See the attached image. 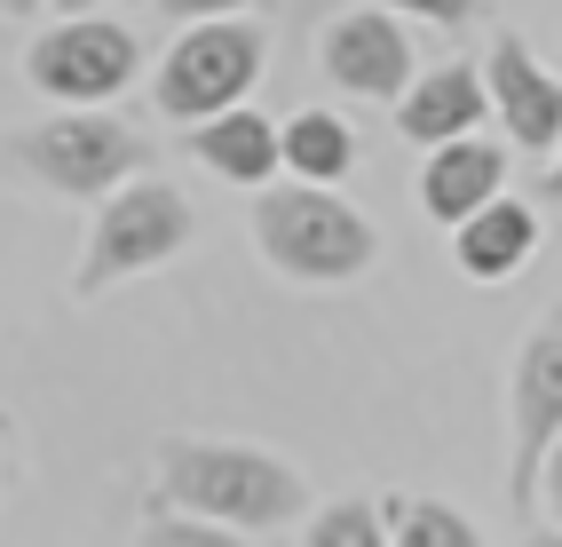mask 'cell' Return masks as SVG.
Segmentation results:
<instances>
[{
    "label": "cell",
    "instance_id": "cell-12",
    "mask_svg": "<svg viewBox=\"0 0 562 547\" xmlns=\"http://www.w3.org/2000/svg\"><path fill=\"white\" fill-rule=\"evenodd\" d=\"M531 246H539V214L522 206V199H492V206H475L468 223L452 231V254H460V270L475 278V286H499V278H515L522 263H531Z\"/></svg>",
    "mask_w": 562,
    "mask_h": 547
},
{
    "label": "cell",
    "instance_id": "cell-10",
    "mask_svg": "<svg viewBox=\"0 0 562 547\" xmlns=\"http://www.w3.org/2000/svg\"><path fill=\"white\" fill-rule=\"evenodd\" d=\"M507 191V152L492 135H452V143H436L428 167H420V206L436 214V223H468L475 206H492Z\"/></svg>",
    "mask_w": 562,
    "mask_h": 547
},
{
    "label": "cell",
    "instance_id": "cell-23",
    "mask_svg": "<svg viewBox=\"0 0 562 547\" xmlns=\"http://www.w3.org/2000/svg\"><path fill=\"white\" fill-rule=\"evenodd\" d=\"M48 9H71V16H88V0H48Z\"/></svg>",
    "mask_w": 562,
    "mask_h": 547
},
{
    "label": "cell",
    "instance_id": "cell-5",
    "mask_svg": "<svg viewBox=\"0 0 562 547\" xmlns=\"http://www.w3.org/2000/svg\"><path fill=\"white\" fill-rule=\"evenodd\" d=\"M182 238H191V199L175 182H120L95 214L80 294H103L111 278H135V270H159L167 254H182Z\"/></svg>",
    "mask_w": 562,
    "mask_h": 547
},
{
    "label": "cell",
    "instance_id": "cell-4",
    "mask_svg": "<svg viewBox=\"0 0 562 547\" xmlns=\"http://www.w3.org/2000/svg\"><path fill=\"white\" fill-rule=\"evenodd\" d=\"M261 56H270V41H261V24L254 16H214V24H191L182 41L167 48L159 64V112L182 120V127H199V120H222V112H238L246 88L261 80Z\"/></svg>",
    "mask_w": 562,
    "mask_h": 547
},
{
    "label": "cell",
    "instance_id": "cell-3",
    "mask_svg": "<svg viewBox=\"0 0 562 547\" xmlns=\"http://www.w3.org/2000/svg\"><path fill=\"white\" fill-rule=\"evenodd\" d=\"M0 167L48 182V191H71V199H111L143 167V135H127L103 112H64V120L0 135Z\"/></svg>",
    "mask_w": 562,
    "mask_h": 547
},
{
    "label": "cell",
    "instance_id": "cell-15",
    "mask_svg": "<svg viewBox=\"0 0 562 547\" xmlns=\"http://www.w3.org/2000/svg\"><path fill=\"white\" fill-rule=\"evenodd\" d=\"M389 547H483V539L443 500H389Z\"/></svg>",
    "mask_w": 562,
    "mask_h": 547
},
{
    "label": "cell",
    "instance_id": "cell-13",
    "mask_svg": "<svg viewBox=\"0 0 562 547\" xmlns=\"http://www.w3.org/2000/svg\"><path fill=\"white\" fill-rule=\"evenodd\" d=\"M191 152H199V167H214L222 182H270V175L285 167V127L238 103V112L191 127Z\"/></svg>",
    "mask_w": 562,
    "mask_h": 547
},
{
    "label": "cell",
    "instance_id": "cell-20",
    "mask_svg": "<svg viewBox=\"0 0 562 547\" xmlns=\"http://www.w3.org/2000/svg\"><path fill=\"white\" fill-rule=\"evenodd\" d=\"M539 492H547V507L562 516V436H554V453H547V468H539Z\"/></svg>",
    "mask_w": 562,
    "mask_h": 547
},
{
    "label": "cell",
    "instance_id": "cell-2",
    "mask_svg": "<svg viewBox=\"0 0 562 547\" xmlns=\"http://www.w3.org/2000/svg\"><path fill=\"white\" fill-rule=\"evenodd\" d=\"M254 238H261V254H270L285 278H302V286H341V278H357L372 254H381L372 223L357 206H341L333 191H261Z\"/></svg>",
    "mask_w": 562,
    "mask_h": 547
},
{
    "label": "cell",
    "instance_id": "cell-19",
    "mask_svg": "<svg viewBox=\"0 0 562 547\" xmlns=\"http://www.w3.org/2000/svg\"><path fill=\"white\" fill-rule=\"evenodd\" d=\"M167 16H182V24H214V16H246L254 0H159Z\"/></svg>",
    "mask_w": 562,
    "mask_h": 547
},
{
    "label": "cell",
    "instance_id": "cell-21",
    "mask_svg": "<svg viewBox=\"0 0 562 547\" xmlns=\"http://www.w3.org/2000/svg\"><path fill=\"white\" fill-rule=\"evenodd\" d=\"M32 9H41V0H0V16H32Z\"/></svg>",
    "mask_w": 562,
    "mask_h": 547
},
{
    "label": "cell",
    "instance_id": "cell-8",
    "mask_svg": "<svg viewBox=\"0 0 562 547\" xmlns=\"http://www.w3.org/2000/svg\"><path fill=\"white\" fill-rule=\"evenodd\" d=\"M562 436V317L539 325L515 357V460H507V492L515 507L539 500V468Z\"/></svg>",
    "mask_w": 562,
    "mask_h": 547
},
{
    "label": "cell",
    "instance_id": "cell-7",
    "mask_svg": "<svg viewBox=\"0 0 562 547\" xmlns=\"http://www.w3.org/2000/svg\"><path fill=\"white\" fill-rule=\"evenodd\" d=\"M325 80L357 96V103H396L420 80V56H412V32L396 9H349L325 24Z\"/></svg>",
    "mask_w": 562,
    "mask_h": 547
},
{
    "label": "cell",
    "instance_id": "cell-16",
    "mask_svg": "<svg viewBox=\"0 0 562 547\" xmlns=\"http://www.w3.org/2000/svg\"><path fill=\"white\" fill-rule=\"evenodd\" d=\"M302 547H389V516H381V507H364V500H333L325 516L310 524Z\"/></svg>",
    "mask_w": 562,
    "mask_h": 547
},
{
    "label": "cell",
    "instance_id": "cell-17",
    "mask_svg": "<svg viewBox=\"0 0 562 547\" xmlns=\"http://www.w3.org/2000/svg\"><path fill=\"white\" fill-rule=\"evenodd\" d=\"M143 547H246L231 524H206V516H151L143 524Z\"/></svg>",
    "mask_w": 562,
    "mask_h": 547
},
{
    "label": "cell",
    "instance_id": "cell-1",
    "mask_svg": "<svg viewBox=\"0 0 562 547\" xmlns=\"http://www.w3.org/2000/svg\"><path fill=\"white\" fill-rule=\"evenodd\" d=\"M159 484L175 507L231 524V532H270V524L302 516V477L254 445H167Z\"/></svg>",
    "mask_w": 562,
    "mask_h": 547
},
{
    "label": "cell",
    "instance_id": "cell-22",
    "mask_svg": "<svg viewBox=\"0 0 562 547\" xmlns=\"http://www.w3.org/2000/svg\"><path fill=\"white\" fill-rule=\"evenodd\" d=\"M522 547H562V532H539V539H522Z\"/></svg>",
    "mask_w": 562,
    "mask_h": 547
},
{
    "label": "cell",
    "instance_id": "cell-11",
    "mask_svg": "<svg viewBox=\"0 0 562 547\" xmlns=\"http://www.w3.org/2000/svg\"><path fill=\"white\" fill-rule=\"evenodd\" d=\"M396 127L420 143V152H436V143H452V135H475L483 127V80L468 64H436L428 80H412L396 96Z\"/></svg>",
    "mask_w": 562,
    "mask_h": 547
},
{
    "label": "cell",
    "instance_id": "cell-9",
    "mask_svg": "<svg viewBox=\"0 0 562 547\" xmlns=\"http://www.w3.org/2000/svg\"><path fill=\"white\" fill-rule=\"evenodd\" d=\"M492 112H499L515 152L554 159V143H562V80L547 64H531V48H522L515 32L492 41Z\"/></svg>",
    "mask_w": 562,
    "mask_h": 547
},
{
    "label": "cell",
    "instance_id": "cell-14",
    "mask_svg": "<svg viewBox=\"0 0 562 547\" xmlns=\"http://www.w3.org/2000/svg\"><path fill=\"white\" fill-rule=\"evenodd\" d=\"M285 167L302 175V182H341V175L357 167V135H349V120H333V112L285 120Z\"/></svg>",
    "mask_w": 562,
    "mask_h": 547
},
{
    "label": "cell",
    "instance_id": "cell-6",
    "mask_svg": "<svg viewBox=\"0 0 562 547\" xmlns=\"http://www.w3.org/2000/svg\"><path fill=\"white\" fill-rule=\"evenodd\" d=\"M135 32L127 24H111V16H71L56 32H41L24 56V80L41 88L48 103H71V112H95V103H111L127 80H135Z\"/></svg>",
    "mask_w": 562,
    "mask_h": 547
},
{
    "label": "cell",
    "instance_id": "cell-18",
    "mask_svg": "<svg viewBox=\"0 0 562 547\" xmlns=\"http://www.w3.org/2000/svg\"><path fill=\"white\" fill-rule=\"evenodd\" d=\"M381 9H396V16H420V24H443V32H460V24L475 16V0H381Z\"/></svg>",
    "mask_w": 562,
    "mask_h": 547
},
{
    "label": "cell",
    "instance_id": "cell-24",
    "mask_svg": "<svg viewBox=\"0 0 562 547\" xmlns=\"http://www.w3.org/2000/svg\"><path fill=\"white\" fill-rule=\"evenodd\" d=\"M547 191H554V199H562V159H554V175H547Z\"/></svg>",
    "mask_w": 562,
    "mask_h": 547
}]
</instances>
